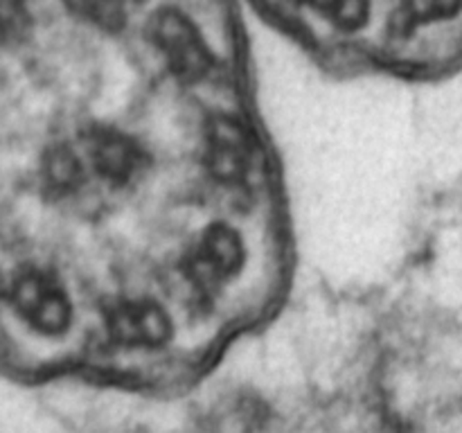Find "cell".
<instances>
[{
    "instance_id": "cell-2",
    "label": "cell",
    "mask_w": 462,
    "mask_h": 433,
    "mask_svg": "<svg viewBox=\"0 0 462 433\" xmlns=\"http://www.w3.org/2000/svg\"><path fill=\"white\" fill-rule=\"evenodd\" d=\"M12 302L21 318L45 336H59L70 327V298L57 278L39 269L18 275L12 284Z\"/></svg>"
},
{
    "instance_id": "cell-9",
    "label": "cell",
    "mask_w": 462,
    "mask_h": 433,
    "mask_svg": "<svg viewBox=\"0 0 462 433\" xmlns=\"http://www.w3.org/2000/svg\"><path fill=\"white\" fill-rule=\"evenodd\" d=\"M81 167L79 161L68 149H54L48 161V179L52 188L70 189L79 180Z\"/></svg>"
},
{
    "instance_id": "cell-3",
    "label": "cell",
    "mask_w": 462,
    "mask_h": 433,
    "mask_svg": "<svg viewBox=\"0 0 462 433\" xmlns=\"http://www.w3.org/2000/svg\"><path fill=\"white\" fill-rule=\"evenodd\" d=\"M246 248L235 228L215 224L206 230L201 244L189 260L188 273L201 289H217L228 280L237 278L244 269Z\"/></svg>"
},
{
    "instance_id": "cell-1",
    "label": "cell",
    "mask_w": 462,
    "mask_h": 433,
    "mask_svg": "<svg viewBox=\"0 0 462 433\" xmlns=\"http://www.w3.org/2000/svg\"><path fill=\"white\" fill-rule=\"evenodd\" d=\"M149 39L180 81L203 79L212 68V52L199 27L176 9H161L149 21Z\"/></svg>"
},
{
    "instance_id": "cell-5",
    "label": "cell",
    "mask_w": 462,
    "mask_h": 433,
    "mask_svg": "<svg viewBox=\"0 0 462 433\" xmlns=\"http://www.w3.org/2000/svg\"><path fill=\"white\" fill-rule=\"evenodd\" d=\"M208 167L221 183H242L251 162V143L244 126L233 117H217L208 134Z\"/></svg>"
},
{
    "instance_id": "cell-8",
    "label": "cell",
    "mask_w": 462,
    "mask_h": 433,
    "mask_svg": "<svg viewBox=\"0 0 462 433\" xmlns=\"http://www.w3.org/2000/svg\"><path fill=\"white\" fill-rule=\"evenodd\" d=\"M310 5L346 32L361 30L370 18V0H310Z\"/></svg>"
},
{
    "instance_id": "cell-7",
    "label": "cell",
    "mask_w": 462,
    "mask_h": 433,
    "mask_svg": "<svg viewBox=\"0 0 462 433\" xmlns=\"http://www.w3.org/2000/svg\"><path fill=\"white\" fill-rule=\"evenodd\" d=\"M63 3L77 18L93 23L99 30L117 32L125 27V0H63Z\"/></svg>"
},
{
    "instance_id": "cell-6",
    "label": "cell",
    "mask_w": 462,
    "mask_h": 433,
    "mask_svg": "<svg viewBox=\"0 0 462 433\" xmlns=\"http://www.w3.org/2000/svg\"><path fill=\"white\" fill-rule=\"evenodd\" d=\"M88 156L99 176L111 183H126L140 170L143 152L131 138L113 129H95L88 134Z\"/></svg>"
},
{
    "instance_id": "cell-4",
    "label": "cell",
    "mask_w": 462,
    "mask_h": 433,
    "mask_svg": "<svg viewBox=\"0 0 462 433\" xmlns=\"http://www.w3.org/2000/svg\"><path fill=\"white\" fill-rule=\"evenodd\" d=\"M108 336L125 347H162L174 334L170 314L149 300H125L106 309Z\"/></svg>"
},
{
    "instance_id": "cell-10",
    "label": "cell",
    "mask_w": 462,
    "mask_h": 433,
    "mask_svg": "<svg viewBox=\"0 0 462 433\" xmlns=\"http://www.w3.org/2000/svg\"><path fill=\"white\" fill-rule=\"evenodd\" d=\"M27 12L23 0H0V45H7L25 34Z\"/></svg>"
}]
</instances>
